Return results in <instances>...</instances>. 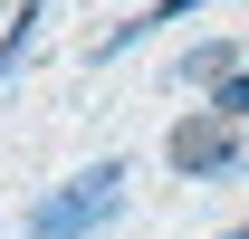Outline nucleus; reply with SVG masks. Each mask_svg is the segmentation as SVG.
I'll use <instances>...</instances> for the list:
<instances>
[{"label": "nucleus", "mask_w": 249, "mask_h": 239, "mask_svg": "<svg viewBox=\"0 0 249 239\" xmlns=\"http://www.w3.org/2000/svg\"><path fill=\"white\" fill-rule=\"evenodd\" d=\"M115 210H124V153H96L87 172H77V182H58V191H48V201H38L19 230H29V239H96Z\"/></svg>", "instance_id": "nucleus-1"}, {"label": "nucleus", "mask_w": 249, "mask_h": 239, "mask_svg": "<svg viewBox=\"0 0 249 239\" xmlns=\"http://www.w3.org/2000/svg\"><path fill=\"white\" fill-rule=\"evenodd\" d=\"M163 163H173L182 182H230V172L249 163V124L211 115V105H201V115H173V134H163Z\"/></svg>", "instance_id": "nucleus-2"}, {"label": "nucleus", "mask_w": 249, "mask_h": 239, "mask_svg": "<svg viewBox=\"0 0 249 239\" xmlns=\"http://www.w3.org/2000/svg\"><path fill=\"white\" fill-rule=\"evenodd\" d=\"M240 67H249V48H240V38H201V48H182V58H173V77H182V86H230V77H240Z\"/></svg>", "instance_id": "nucleus-3"}, {"label": "nucleus", "mask_w": 249, "mask_h": 239, "mask_svg": "<svg viewBox=\"0 0 249 239\" xmlns=\"http://www.w3.org/2000/svg\"><path fill=\"white\" fill-rule=\"evenodd\" d=\"M192 10H201V0H154V10H134L124 29H106V38H96V67H106V58H124L134 38H154V29H173V19H192Z\"/></svg>", "instance_id": "nucleus-4"}, {"label": "nucleus", "mask_w": 249, "mask_h": 239, "mask_svg": "<svg viewBox=\"0 0 249 239\" xmlns=\"http://www.w3.org/2000/svg\"><path fill=\"white\" fill-rule=\"evenodd\" d=\"M48 10H58V0H19V19L0 29V86L19 77V58H29V29H38V19H48Z\"/></svg>", "instance_id": "nucleus-5"}, {"label": "nucleus", "mask_w": 249, "mask_h": 239, "mask_svg": "<svg viewBox=\"0 0 249 239\" xmlns=\"http://www.w3.org/2000/svg\"><path fill=\"white\" fill-rule=\"evenodd\" d=\"M211 115H230V124H249V67H240V77H230V86L211 96Z\"/></svg>", "instance_id": "nucleus-6"}, {"label": "nucleus", "mask_w": 249, "mask_h": 239, "mask_svg": "<svg viewBox=\"0 0 249 239\" xmlns=\"http://www.w3.org/2000/svg\"><path fill=\"white\" fill-rule=\"evenodd\" d=\"M220 239H249V230H220Z\"/></svg>", "instance_id": "nucleus-7"}]
</instances>
